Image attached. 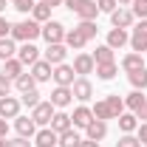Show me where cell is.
<instances>
[{"label":"cell","instance_id":"obj_15","mask_svg":"<svg viewBox=\"0 0 147 147\" xmlns=\"http://www.w3.org/2000/svg\"><path fill=\"white\" fill-rule=\"evenodd\" d=\"M51 74H54V65H51V62H45V59H37L34 65H31V76H34L37 82H48V79H51Z\"/></svg>","mask_w":147,"mask_h":147},{"label":"cell","instance_id":"obj_27","mask_svg":"<svg viewBox=\"0 0 147 147\" xmlns=\"http://www.w3.org/2000/svg\"><path fill=\"white\" fill-rule=\"evenodd\" d=\"M11 57H17L14 40H11V37H0V59L6 62V59H11Z\"/></svg>","mask_w":147,"mask_h":147},{"label":"cell","instance_id":"obj_19","mask_svg":"<svg viewBox=\"0 0 147 147\" xmlns=\"http://www.w3.org/2000/svg\"><path fill=\"white\" fill-rule=\"evenodd\" d=\"M65 45H68V48H74V51H82V48L88 45V40L79 34L76 28H71V31H65Z\"/></svg>","mask_w":147,"mask_h":147},{"label":"cell","instance_id":"obj_42","mask_svg":"<svg viewBox=\"0 0 147 147\" xmlns=\"http://www.w3.org/2000/svg\"><path fill=\"white\" fill-rule=\"evenodd\" d=\"M136 139L142 142V147L147 144V122H139V127H136Z\"/></svg>","mask_w":147,"mask_h":147},{"label":"cell","instance_id":"obj_20","mask_svg":"<svg viewBox=\"0 0 147 147\" xmlns=\"http://www.w3.org/2000/svg\"><path fill=\"white\" fill-rule=\"evenodd\" d=\"M3 74H6V76H9L11 82H14V79H17L20 74H23V62H20L17 57H11V59H6V62H3Z\"/></svg>","mask_w":147,"mask_h":147},{"label":"cell","instance_id":"obj_52","mask_svg":"<svg viewBox=\"0 0 147 147\" xmlns=\"http://www.w3.org/2000/svg\"><path fill=\"white\" fill-rule=\"evenodd\" d=\"M116 3H119V6H130L133 0H116Z\"/></svg>","mask_w":147,"mask_h":147},{"label":"cell","instance_id":"obj_1","mask_svg":"<svg viewBox=\"0 0 147 147\" xmlns=\"http://www.w3.org/2000/svg\"><path fill=\"white\" fill-rule=\"evenodd\" d=\"M40 34H42V26L37 20H20L11 26V40H20V42H34Z\"/></svg>","mask_w":147,"mask_h":147},{"label":"cell","instance_id":"obj_18","mask_svg":"<svg viewBox=\"0 0 147 147\" xmlns=\"http://www.w3.org/2000/svg\"><path fill=\"white\" fill-rule=\"evenodd\" d=\"M130 37H127V28H110L108 31V45L116 51V48H122V45H127Z\"/></svg>","mask_w":147,"mask_h":147},{"label":"cell","instance_id":"obj_6","mask_svg":"<svg viewBox=\"0 0 147 147\" xmlns=\"http://www.w3.org/2000/svg\"><path fill=\"white\" fill-rule=\"evenodd\" d=\"M71 93H74V99H79V102H88V99L93 96V85H91V79H88V76H79V79H74Z\"/></svg>","mask_w":147,"mask_h":147},{"label":"cell","instance_id":"obj_21","mask_svg":"<svg viewBox=\"0 0 147 147\" xmlns=\"http://www.w3.org/2000/svg\"><path fill=\"white\" fill-rule=\"evenodd\" d=\"M82 144V136H79V133H76V130H65V133H59V144L57 147H79Z\"/></svg>","mask_w":147,"mask_h":147},{"label":"cell","instance_id":"obj_38","mask_svg":"<svg viewBox=\"0 0 147 147\" xmlns=\"http://www.w3.org/2000/svg\"><path fill=\"white\" fill-rule=\"evenodd\" d=\"M116 147H142V142H139V139H136L133 133H125V136H122V139L116 142Z\"/></svg>","mask_w":147,"mask_h":147},{"label":"cell","instance_id":"obj_23","mask_svg":"<svg viewBox=\"0 0 147 147\" xmlns=\"http://www.w3.org/2000/svg\"><path fill=\"white\" fill-rule=\"evenodd\" d=\"M31 20H37V23H48V20H51V6H45L42 0L34 3V9H31Z\"/></svg>","mask_w":147,"mask_h":147},{"label":"cell","instance_id":"obj_24","mask_svg":"<svg viewBox=\"0 0 147 147\" xmlns=\"http://www.w3.org/2000/svg\"><path fill=\"white\" fill-rule=\"evenodd\" d=\"M116 122H119V130H122V133H133V130L139 127V119H136V113H122Z\"/></svg>","mask_w":147,"mask_h":147},{"label":"cell","instance_id":"obj_4","mask_svg":"<svg viewBox=\"0 0 147 147\" xmlns=\"http://www.w3.org/2000/svg\"><path fill=\"white\" fill-rule=\"evenodd\" d=\"M74 65H65V62H62V65H54V74H51V79H54L57 85H62V88H71L74 85V79H76V76H74Z\"/></svg>","mask_w":147,"mask_h":147},{"label":"cell","instance_id":"obj_29","mask_svg":"<svg viewBox=\"0 0 147 147\" xmlns=\"http://www.w3.org/2000/svg\"><path fill=\"white\" fill-rule=\"evenodd\" d=\"M14 88H17L20 93H26V91H34V88H37V79L31 76V74H20L17 79H14Z\"/></svg>","mask_w":147,"mask_h":147},{"label":"cell","instance_id":"obj_43","mask_svg":"<svg viewBox=\"0 0 147 147\" xmlns=\"http://www.w3.org/2000/svg\"><path fill=\"white\" fill-rule=\"evenodd\" d=\"M9 34H11V26H9V20L0 17V37H9Z\"/></svg>","mask_w":147,"mask_h":147},{"label":"cell","instance_id":"obj_53","mask_svg":"<svg viewBox=\"0 0 147 147\" xmlns=\"http://www.w3.org/2000/svg\"><path fill=\"white\" fill-rule=\"evenodd\" d=\"M6 3H9V0H0V11H3V9H6Z\"/></svg>","mask_w":147,"mask_h":147},{"label":"cell","instance_id":"obj_10","mask_svg":"<svg viewBox=\"0 0 147 147\" xmlns=\"http://www.w3.org/2000/svg\"><path fill=\"white\" fill-rule=\"evenodd\" d=\"M54 108H68L74 102V93H71V88H62V85H57L54 91H51V99H48Z\"/></svg>","mask_w":147,"mask_h":147},{"label":"cell","instance_id":"obj_34","mask_svg":"<svg viewBox=\"0 0 147 147\" xmlns=\"http://www.w3.org/2000/svg\"><path fill=\"white\" fill-rule=\"evenodd\" d=\"M91 110H93V119H102V122L113 119V116H110V108H108V99H99V102H96Z\"/></svg>","mask_w":147,"mask_h":147},{"label":"cell","instance_id":"obj_44","mask_svg":"<svg viewBox=\"0 0 147 147\" xmlns=\"http://www.w3.org/2000/svg\"><path fill=\"white\" fill-rule=\"evenodd\" d=\"M11 147H31V142L23 139V136H17V139H11Z\"/></svg>","mask_w":147,"mask_h":147},{"label":"cell","instance_id":"obj_33","mask_svg":"<svg viewBox=\"0 0 147 147\" xmlns=\"http://www.w3.org/2000/svg\"><path fill=\"white\" fill-rule=\"evenodd\" d=\"M119 74V65L116 62H105V65H96V76L99 79H105V82H110L113 76Z\"/></svg>","mask_w":147,"mask_h":147},{"label":"cell","instance_id":"obj_32","mask_svg":"<svg viewBox=\"0 0 147 147\" xmlns=\"http://www.w3.org/2000/svg\"><path fill=\"white\" fill-rule=\"evenodd\" d=\"M144 102H147L144 91H133V93H127V99H125V108H130V110H133V113H136V110L142 108Z\"/></svg>","mask_w":147,"mask_h":147},{"label":"cell","instance_id":"obj_45","mask_svg":"<svg viewBox=\"0 0 147 147\" xmlns=\"http://www.w3.org/2000/svg\"><path fill=\"white\" fill-rule=\"evenodd\" d=\"M82 3H85V0H65V6H68V9H71L74 14H76V11H79V6H82Z\"/></svg>","mask_w":147,"mask_h":147},{"label":"cell","instance_id":"obj_16","mask_svg":"<svg viewBox=\"0 0 147 147\" xmlns=\"http://www.w3.org/2000/svg\"><path fill=\"white\" fill-rule=\"evenodd\" d=\"M48 127L54 130V133H65V130H71V113H65V110H57L54 116H51V125Z\"/></svg>","mask_w":147,"mask_h":147},{"label":"cell","instance_id":"obj_37","mask_svg":"<svg viewBox=\"0 0 147 147\" xmlns=\"http://www.w3.org/2000/svg\"><path fill=\"white\" fill-rule=\"evenodd\" d=\"M133 17H139V20H147V0H133Z\"/></svg>","mask_w":147,"mask_h":147},{"label":"cell","instance_id":"obj_31","mask_svg":"<svg viewBox=\"0 0 147 147\" xmlns=\"http://www.w3.org/2000/svg\"><path fill=\"white\" fill-rule=\"evenodd\" d=\"M130 85L136 88V91H144L147 88V68H139V71H130Z\"/></svg>","mask_w":147,"mask_h":147},{"label":"cell","instance_id":"obj_5","mask_svg":"<svg viewBox=\"0 0 147 147\" xmlns=\"http://www.w3.org/2000/svg\"><path fill=\"white\" fill-rule=\"evenodd\" d=\"M20 108H23V102L17 96H3L0 99V119H17Z\"/></svg>","mask_w":147,"mask_h":147},{"label":"cell","instance_id":"obj_8","mask_svg":"<svg viewBox=\"0 0 147 147\" xmlns=\"http://www.w3.org/2000/svg\"><path fill=\"white\" fill-rule=\"evenodd\" d=\"M110 23H113V28H130L133 26V11L127 6H119L116 11H110Z\"/></svg>","mask_w":147,"mask_h":147},{"label":"cell","instance_id":"obj_51","mask_svg":"<svg viewBox=\"0 0 147 147\" xmlns=\"http://www.w3.org/2000/svg\"><path fill=\"white\" fill-rule=\"evenodd\" d=\"M0 147H11V139H0Z\"/></svg>","mask_w":147,"mask_h":147},{"label":"cell","instance_id":"obj_28","mask_svg":"<svg viewBox=\"0 0 147 147\" xmlns=\"http://www.w3.org/2000/svg\"><path fill=\"white\" fill-rule=\"evenodd\" d=\"M108 108H110V116L119 119V116L125 113V99H122L119 93H110V96H108Z\"/></svg>","mask_w":147,"mask_h":147},{"label":"cell","instance_id":"obj_49","mask_svg":"<svg viewBox=\"0 0 147 147\" xmlns=\"http://www.w3.org/2000/svg\"><path fill=\"white\" fill-rule=\"evenodd\" d=\"M42 3H45V6H51V9H54V6H62V3H65V0H42Z\"/></svg>","mask_w":147,"mask_h":147},{"label":"cell","instance_id":"obj_35","mask_svg":"<svg viewBox=\"0 0 147 147\" xmlns=\"http://www.w3.org/2000/svg\"><path fill=\"white\" fill-rule=\"evenodd\" d=\"M76 31H79V34L85 37V40H93V37H96V31H99V28H96V23H93V20H82V23L76 26Z\"/></svg>","mask_w":147,"mask_h":147},{"label":"cell","instance_id":"obj_41","mask_svg":"<svg viewBox=\"0 0 147 147\" xmlns=\"http://www.w3.org/2000/svg\"><path fill=\"white\" fill-rule=\"evenodd\" d=\"M14 9L23 11V14H28V11L34 9V0H14Z\"/></svg>","mask_w":147,"mask_h":147},{"label":"cell","instance_id":"obj_7","mask_svg":"<svg viewBox=\"0 0 147 147\" xmlns=\"http://www.w3.org/2000/svg\"><path fill=\"white\" fill-rule=\"evenodd\" d=\"M65 57H68V45L65 42H51L48 48H45V62H51V65H62L65 62Z\"/></svg>","mask_w":147,"mask_h":147},{"label":"cell","instance_id":"obj_39","mask_svg":"<svg viewBox=\"0 0 147 147\" xmlns=\"http://www.w3.org/2000/svg\"><path fill=\"white\" fill-rule=\"evenodd\" d=\"M11 85H14V82H11V79H9L6 74H0V99H3V96H9Z\"/></svg>","mask_w":147,"mask_h":147},{"label":"cell","instance_id":"obj_13","mask_svg":"<svg viewBox=\"0 0 147 147\" xmlns=\"http://www.w3.org/2000/svg\"><path fill=\"white\" fill-rule=\"evenodd\" d=\"M14 127H17V136L31 139V136L37 133V122L31 119V116H17V119H14Z\"/></svg>","mask_w":147,"mask_h":147},{"label":"cell","instance_id":"obj_22","mask_svg":"<svg viewBox=\"0 0 147 147\" xmlns=\"http://www.w3.org/2000/svg\"><path fill=\"white\" fill-rule=\"evenodd\" d=\"M130 48H133L136 54H142V51H147V34H144V31L133 28V34H130Z\"/></svg>","mask_w":147,"mask_h":147},{"label":"cell","instance_id":"obj_30","mask_svg":"<svg viewBox=\"0 0 147 147\" xmlns=\"http://www.w3.org/2000/svg\"><path fill=\"white\" fill-rule=\"evenodd\" d=\"M122 68H125V71H139V68H144V59H142V54H136V51H133V54H127L125 57V59H122Z\"/></svg>","mask_w":147,"mask_h":147},{"label":"cell","instance_id":"obj_17","mask_svg":"<svg viewBox=\"0 0 147 147\" xmlns=\"http://www.w3.org/2000/svg\"><path fill=\"white\" fill-rule=\"evenodd\" d=\"M85 136H88L91 142H102V139L108 136V122H102V119H93L91 125L85 127Z\"/></svg>","mask_w":147,"mask_h":147},{"label":"cell","instance_id":"obj_12","mask_svg":"<svg viewBox=\"0 0 147 147\" xmlns=\"http://www.w3.org/2000/svg\"><path fill=\"white\" fill-rule=\"evenodd\" d=\"M34 144L37 147H57L59 144V133H54L51 127H42L34 133Z\"/></svg>","mask_w":147,"mask_h":147},{"label":"cell","instance_id":"obj_9","mask_svg":"<svg viewBox=\"0 0 147 147\" xmlns=\"http://www.w3.org/2000/svg\"><path fill=\"white\" fill-rule=\"evenodd\" d=\"M74 71L79 74V76H88V74L96 71V62H93L91 54H76L74 57Z\"/></svg>","mask_w":147,"mask_h":147},{"label":"cell","instance_id":"obj_50","mask_svg":"<svg viewBox=\"0 0 147 147\" xmlns=\"http://www.w3.org/2000/svg\"><path fill=\"white\" fill-rule=\"evenodd\" d=\"M136 28H139V31H144V34H147V20H142V23H139Z\"/></svg>","mask_w":147,"mask_h":147},{"label":"cell","instance_id":"obj_36","mask_svg":"<svg viewBox=\"0 0 147 147\" xmlns=\"http://www.w3.org/2000/svg\"><path fill=\"white\" fill-rule=\"evenodd\" d=\"M20 102L26 105V108H37L42 99H40V93H37V88L34 91H26V93H20Z\"/></svg>","mask_w":147,"mask_h":147},{"label":"cell","instance_id":"obj_48","mask_svg":"<svg viewBox=\"0 0 147 147\" xmlns=\"http://www.w3.org/2000/svg\"><path fill=\"white\" fill-rule=\"evenodd\" d=\"M79 147H99V142H91V139H82V144Z\"/></svg>","mask_w":147,"mask_h":147},{"label":"cell","instance_id":"obj_11","mask_svg":"<svg viewBox=\"0 0 147 147\" xmlns=\"http://www.w3.org/2000/svg\"><path fill=\"white\" fill-rule=\"evenodd\" d=\"M17 59L23 62V65H34L37 59H40V48H37L34 42H23L17 48Z\"/></svg>","mask_w":147,"mask_h":147},{"label":"cell","instance_id":"obj_3","mask_svg":"<svg viewBox=\"0 0 147 147\" xmlns=\"http://www.w3.org/2000/svg\"><path fill=\"white\" fill-rule=\"evenodd\" d=\"M54 113H57V110H54V105H51V102H40L37 108H31V119H34L40 127H48Z\"/></svg>","mask_w":147,"mask_h":147},{"label":"cell","instance_id":"obj_54","mask_svg":"<svg viewBox=\"0 0 147 147\" xmlns=\"http://www.w3.org/2000/svg\"><path fill=\"white\" fill-rule=\"evenodd\" d=\"M144 147H147V144H144Z\"/></svg>","mask_w":147,"mask_h":147},{"label":"cell","instance_id":"obj_14","mask_svg":"<svg viewBox=\"0 0 147 147\" xmlns=\"http://www.w3.org/2000/svg\"><path fill=\"white\" fill-rule=\"evenodd\" d=\"M91 122H93V110H91V108L79 105V108L74 110V116H71V125H74V127H82V130H85Z\"/></svg>","mask_w":147,"mask_h":147},{"label":"cell","instance_id":"obj_40","mask_svg":"<svg viewBox=\"0 0 147 147\" xmlns=\"http://www.w3.org/2000/svg\"><path fill=\"white\" fill-rule=\"evenodd\" d=\"M96 6H99V11H116V9H119V3H116V0H96Z\"/></svg>","mask_w":147,"mask_h":147},{"label":"cell","instance_id":"obj_26","mask_svg":"<svg viewBox=\"0 0 147 147\" xmlns=\"http://www.w3.org/2000/svg\"><path fill=\"white\" fill-rule=\"evenodd\" d=\"M93 62H96V65H105V62H113V48H110L108 42H105V45H99V48H96V51H93Z\"/></svg>","mask_w":147,"mask_h":147},{"label":"cell","instance_id":"obj_25","mask_svg":"<svg viewBox=\"0 0 147 147\" xmlns=\"http://www.w3.org/2000/svg\"><path fill=\"white\" fill-rule=\"evenodd\" d=\"M79 20H96V14H99V6H96V0H85L82 6H79Z\"/></svg>","mask_w":147,"mask_h":147},{"label":"cell","instance_id":"obj_47","mask_svg":"<svg viewBox=\"0 0 147 147\" xmlns=\"http://www.w3.org/2000/svg\"><path fill=\"white\" fill-rule=\"evenodd\" d=\"M0 139H9V125H6V119H0Z\"/></svg>","mask_w":147,"mask_h":147},{"label":"cell","instance_id":"obj_2","mask_svg":"<svg viewBox=\"0 0 147 147\" xmlns=\"http://www.w3.org/2000/svg\"><path fill=\"white\" fill-rule=\"evenodd\" d=\"M40 37H45L48 45H51V42H65V26L57 23V20H48V23L42 26V34Z\"/></svg>","mask_w":147,"mask_h":147},{"label":"cell","instance_id":"obj_46","mask_svg":"<svg viewBox=\"0 0 147 147\" xmlns=\"http://www.w3.org/2000/svg\"><path fill=\"white\" fill-rule=\"evenodd\" d=\"M136 119H139V122H147V102H144L139 110H136Z\"/></svg>","mask_w":147,"mask_h":147}]
</instances>
